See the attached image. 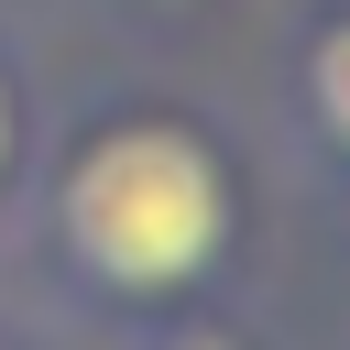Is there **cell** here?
<instances>
[{
  "instance_id": "obj_1",
  "label": "cell",
  "mask_w": 350,
  "mask_h": 350,
  "mask_svg": "<svg viewBox=\"0 0 350 350\" xmlns=\"http://www.w3.org/2000/svg\"><path fill=\"white\" fill-rule=\"evenodd\" d=\"M219 230H230V197H219V164L186 131H153V120L109 131L66 175V252L120 295H164V284L208 273Z\"/></svg>"
},
{
  "instance_id": "obj_2",
  "label": "cell",
  "mask_w": 350,
  "mask_h": 350,
  "mask_svg": "<svg viewBox=\"0 0 350 350\" xmlns=\"http://www.w3.org/2000/svg\"><path fill=\"white\" fill-rule=\"evenodd\" d=\"M317 109H328V131L350 142V22L317 44Z\"/></svg>"
}]
</instances>
